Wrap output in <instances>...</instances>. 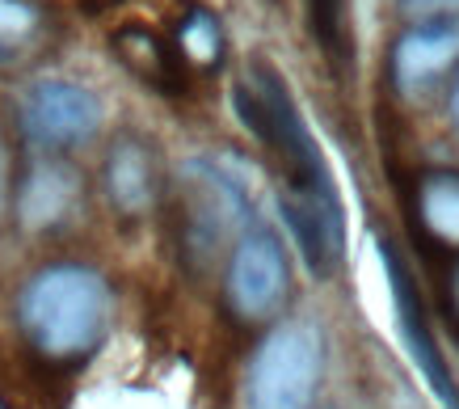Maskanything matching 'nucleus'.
<instances>
[{
    "label": "nucleus",
    "instance_id": "f257e3e1",
    "mask_svg": "<svg viewBox=\"0 0 459 409\" xmlns=\"http://www.w3.org/2000/svg\"><path fill=\"white\" fill-rule=\"evenodd\" d=\"M232 106H237V118L249 127V135H257L282 161L279 207L304 266L316 279L333 274L342 249H346L342 203H337L333 178L325 170V156L312 144V131L304 127V114L295 106L279 68L257 59L249 76L232 89Z\"/></svg>",
    "mask_w": 459,
    "mask_h": 409
},
{
    "label": "nucleus",
    "instance_id": "f03ea898",
    "mask_svg": "<svg viewBox=\"0 0 459 409\" xmlns=\"http://www.w3.org/2000/svg\"><path fill=\"white\" fill-rule=\"evenodd\" d=\"M17 317L30 346L56 363H72L93 351L110 325V287L98 270L59 262L39 270L17 300Z\"/></svg>",
    "mask_w": 459,
    "mask_h": 409
},
{
    "label": "nucleus",
    "instance_id": "7ed1b4c3",
    "mask_svg": "<svg viewBox=\"0 0 459 409\" xmlns=\"http://www.w3.org/2000/svg\"><path fill=\"white\" fill-rule=\"evenodd\" d=\"M325 376V334L312 321H287L265 334L249 363V409H312Z\"/></svg>",
    "mask_w": 459,
    "mask_h": 409
},
{
    "label": "nucleus",
    "instance_id": "20e7f679",
    "mask_svg": "<svg viewBox=\"0 0 459 409\" xmlns=\"http://www.w3.org/2000/svg\"><path fill=\"white\" fill-rule=\"evenodd\" d=\"M376 254H379V266H384V279H388V296H392V309H396V329L404 338V351L418 367V376L426 380V388L434 393V401L443 409H459V388L451 380V367H446L443 351L430 334V321H426V304H421V292L404 257L396 254L392 240L379 237L376 240Z\"/></svg>",
    "mask_w": 459,
    "mask_h": 409
},
{
    "label": "nucleus",
    "instance_id": "39448f33",
    "mask_svg": "<svg viewBox=\"0 0 459 409\" xmlns=\"http://www.w3.org/2000/svg\"><path fill=\"white\" fill-rule=\"evenodd\" d=\"M291 292V270L287 249L274 232L253 228L237 240L232 262H228V304L240 321H270L287 304Z\"/></svg>",
    "mask_w": 459,
    "mask_h": 409
},
{
    "label": "nucleus",
    "instance_id": "423d86ee",
    "mask_svg": "<svg viewBox=\"0 0 459 409\" xmlns=\"http://www.w3.org/2000/svg\"><path fill=\"white\" fill-rule=\"evenodd\" d=\"M101 98L76 81H39L22 98V127L42 148H68L93 140L101 127Z\"/></svg>",
    "mask_w": 459,
    "mask_h": 409
},
{
    "label": "nucleus",
    "instance_id": "0eeeda50",
    "mask_svg": "<svg viewBox=\"0 0 459 409\" xmlns=\"http://www.w3.org/2000/svg\"><path fill=\"white\" fill-rule=\"evenodd\" d=\"M181 178H186V249L211 254L228 232H237L249 220V203L240 186L207 161L186 165Z\"/></svg>",
    "mask_w": 459,
    "mask_h": 409
},
{
    "label": "nucleus",
    "instance_id": "6e6552de",
    "mask_svg": "<svg viewBox=\"0 0 459 409\" xmlns=\"http://www.w3.org/2000/svg\"><path fill=\"white\" fill-rule=\"evenodd\" d=\"M459 59V13L430 17L404 30L396 51H392V81L401 93L418 98Z\"/></svg>",
    "mask_w": 459,
    "mask_h": 409
},
{
    "label": "nucleus",
    "instance_id": "1a4fd4ad",
    "mask_svg": "<svg viewBox=\"0 0 459 409\" xmlns=\"http://www.w3.org/2000/svg\"><path fill=\"white\" fill-rule=\"evenodd\" d=\"M81 198V173L64 165V161H42L30 170V178L22 182V195H17V215L22 224L42 232V228L64 224Z\"/></svg>",
    "mask_w": 459,
    "mask_h": 409
},
{
    "label": "nucleus",
    "instance_id": "9d476101",
    "mask_svg": "<svg viewBox=\"0 0 459 409\" xmlns=\"http://www.w3.org/2000/svg\"><path fill=\"white\" fill-rule=\"evenodd\" d=\"M106 190L123 215H143L156 203V161L140 140H118L110 148Z\"/></svg>",
    "mask_w": 459,
    "mask_h": 409
},
{
    "label": "nucleus",
    "instance_id": "9b49d317",
    "mask_svg": "<svg viewBox=\"0 0 459 409\" xmlns=\"http://www.w3.org/2000/svg\"><path fill=\"white\" fill-rule=\"evenodd\" d=\"M421 228L438 245H459V173H426L418 186Z\"/></svg>",
    "mask_w": 459,
    "mask_h": 409
},
{
    "label": "nucleus",
    "instance_id": "f8f14e48",
    "mask_svg": "<svg viewBox=\"0 0 459 409\" xmlns=\"http://www.w3.org/2000/svg\"><path fill=\"white\" fill-rule=\"evenodd\" d=\"M114 47L123 51V59L131 64V68L140 72L143 81H152V85H173V56H169V47L156 39V34H148V30H123L118 39H114Z\"/></svg>",
    "mask_w": 459,
    "mask_h": 409
},
{
    "label": "nucleus",
    "instance_id": "ddd939ff",
    "mask_svg": "<svg viewBox=\"0 0 459 409\" xmlns=\"http://www.w3.org/2000/svg\"><path fill=\"white\" fill-rule=\"evenodd\" d=\"M346 9L350 0H307L312 34L329 56H342V47H346Z\"/></svg>",
    "mask_w": 459,
    "mask_h": 409
},
{
    "label": "nucleus",
    "instance_id": "4468645a",
    "mask_svg": "<svg viewBox=\"0 0 459 409\" xmlns=\"http://www.w3.org/2000/svg\"><path fill=\"white\" fill-rule=\"evenodd\" d=\"M181 51L195 59V64H215L220 59V22L207 9L186 17V26H181Z\"/></svg>",
    "mask_w": 459,
    "mask_h": 409
},
{
    "label": "nucleus",
    "instance_id": "2eb2a0df",
    "mask_svg": "<svg viewBox=\"0 0 459 409\" xmlns=\"http://www.w3.org/2000/svg\"><path fill=\"white\" fill-rule=\"evenodd\" d=\"M34 30V9L22 0H0V39H22Z\"/></svg>",
    "mask_w": 459,
    "mask_h": 409
},
{
    "label": "nucleus",
    "instance_id": "dca6fc26",
    "mask_svg": "<svg viewBox=\"0 0 459 409\" xmlns=\"http://www.w3.org/2000/svg\"><path fill=\"white\" fill-rule=\"evenodd\" d=\"M409 4H443V9H459V0H409Z\"/></svg>",
    "mask_w": 459,
    "mask_h": 409
},
{
    "label": "nucleus",
    "instance_id": "f3484780",
    "mask_svg": "<svg viewBox=\"0 0 459 409\" xmlns=\"http://www.w3.org/2000/svg\"><path fill=\"white\" fill-rule=\"evenodd\" d=\"M0 203H4V152H0Z\"/></svg>",
    "mask_w": 459,
    "mask_h": 409
},
{
    "label": "nucleus",
    "instance_id": "a211bd4d",
    "mask_svg": "<svg viewBox=\"0 0 459 409\" xmlns=\"http://www.w3.org/2000/svg\"><path fill=\"white\" fill-rule=\"evenodd\" d=\"M451 114H455V127H459V85H455V98H451Z\"/></svg>",
    "mask_w": 459,
    "mask_h": 409
},
{
    "label": "nucleus",
    "instance_id": "6ab92c4d",
    "mask_svg": "<svg viewBox=\"0 0 459 409\" xmlns=\"http://www.w3.org/2000/svg\"><path fill=\"white\" fill-rule=\"evenodd\" d=\"M455 304H459V274H455Z\"/></svg>",
    "mask_w": 459,
    "mask_h": 409
}]
</instances>
